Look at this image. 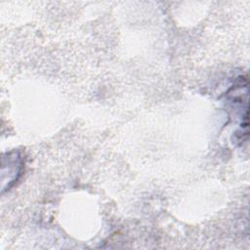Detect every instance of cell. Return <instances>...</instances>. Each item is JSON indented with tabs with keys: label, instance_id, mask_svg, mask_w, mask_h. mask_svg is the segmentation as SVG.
Returning a JSON list of instances; mask_svg holds the SVG:
<instances>
[{
	"label": "cell",
	"instance_id": "6da1fadb",
	"mask_svg": "<svg viewBox=\"0 0 250 250\" xmlns=\"http://www.w3.org/2000/svg\"><path fill=\"white\" fill-rule=\"evenodd\" d=\"M22 169V160L19 152L13 151L7 153V155H3L2 157V172H8L7 177L2 179V184L5 181H8V185L6 188H9L15 181H17L21 173Z\"/></svg>",
	"mask_w": 250,
	"mask_h": 250
}]
</instances>
